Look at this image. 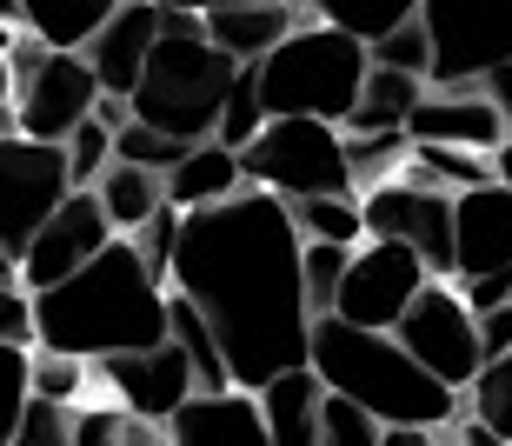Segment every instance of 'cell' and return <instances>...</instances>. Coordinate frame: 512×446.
I'll list each match as a JSON object with an SVG mask.
<instances>
[{
  "label": "cell",
  "mask_w": 512,
  "mask_h": 446,
  "mask_svg": "<svg viewBox=\"0 0 512 446\" xmlns=\"http://www.w3.org/2000/svg\"><path fill=\"white\" fill-rule=\"evenodd\" d=\"M167 287L187 293L240 387L300 367L313 307L300 280V227L273 187H240L213 207H180Z\"/></svg>",
  "instance_id": "1"
},
{
  "label": "cell",
  "mask_w": 512,
  "mask_h": 446,
  "mask_svg": "<svg viewBox=\"0 0 512 446\" xmlns=\"http://www.w3.org/2000/svg\"><path fill=\"white\" fill-rule=\"evenodd\" d=\"M153 340H167V280L147 273L127 233H114L67 280L34 287V347L100 360V353L153 347Z\"/></svg>",
  "instance_id": "2"
},
{
  "label": "cell",
  "mask_w": 512,
  "mask_h": 446,
  "mask_svg": "<svg viewBox=\"0 0 512 446\" xmlns=\"http://www.w3.org/2000/svg\"><path fill=\"white\" fill-rule=\"evenodd\" d=\"M306 367L320 373L333 393L360 400L380 427H446L459 413V387L426 373L413 353L399 347L393 327H353L340 313H313L306 333Z\"/></svg>",
  "instance_id": "3"
},
{
  "label": "cell",
  "mask_w": 512,
  "mask_h": 446,
  "mask_svg": "<svg viewBox=\"0 0 512 446\" xmlns=\"http://www.w3.org/2000/svg\"><path fill=\"white\" fill-rule=\"evenodd\" d=\"M240 60H227L207 40V20L180 14V7H160V40H153L147 67L133 80V120H147L160 134L180 140H207L213 120H220V100H227V80Z\"/></svg>",
  "instance_id": "4"
},
{
  "label": "cell",
  "mask_w": 512,
  "mask_h": 446,
  "mask_svg": "<svg viewBox=\"0 0 512 446\" xmlns=\"http://www.w3.org/2000/svg\"><path fill=\"white\" fill-rule=\"evenodd\" d=\"M366 40H353L333 20H300L280 47H266L260 67V100L266 114H320V120H346L360 100L366 80Z\"/></svg>",
  "instance_id": "5"
},
{
  "label": "cell",
  "mask_w": 512,
  "mask_h": 446,
  "mask_svg": "<svg viewBox=\"0 0 512 446\" xmlns=\"http://www.w3.org/2000/svg\"><path fill=\"white\" fill-rule=\"evenodd\" d=\"M240 174L253 187H273L280 200L293 194H353L346 167V127L320 114H266V127L240 147Z\"/></svg>",
  "instance_id": "6"
},
{
  "label": "cell",
  "mask_w": 512,
  "mask_h": 446,
  "mask_svg": "<svg viewBox=\"0 0 512 446\" xmlns=\"http://www.w3.org/2000/svg\"><path fill=\"white\" fill-rule=\"evenodd\" d=\"M393 333H399V347L413 353L426 373H439L446 387H459L466 393V380L479 373V313L466 307V293H459V280H426V287L406 300V313L393 320Z\"/></svg>",
  "instance_id": "7"
},
{
  "label": "cell",
  "mask_w": 512,
  "mask_h": 446,
  "mask_svg": "<svg viewBox=\"0 0 512 446\" xmlns=\"http://www.w3.org/2000/svg\"><path fill=\"white\" fill-rule=\"evenodd\" d=\"M360 220H366V233H380V240H406V247L426 260V273L453 280V194H446V187L386 174V180H373V187H360Z\"/></svg>",
  "instance_id": "8"
},
{
  "label": "cell",
  "mask_w": 512,
  "mask_h": 446,
  "mask_svg": "<svg viewBox=\"0 0 512 446\" xmlns=\"http://www.w3.org/2000/svg\"><path fill=\"white\" fill-rule=\"evenodd\" d=\"M67 147L34 134H0V247L20 260L34 227L67 200Z\"/></svg>",
  "instance_id": "9"
},
{
  "label": "cell",
  "mask_w": 512,
  "mask_h": 446,
  "mask_svg": "<svg viewBox=\"0 0 512 446\" xmlns=\"http://www.w3.org/2000/svg\"><path fill=\"white\" fill-rule=\"evenodd\" d=\"M433 34V80H479L512 60V0H419Z\"/></svg>",
  "instance_id": "10"
},
{
  "label": "cell",
  "mask_w": 512,
  "mask_h": 446,
  "mask_svg": "<svg viewBox=\"0 0 512 446\" xmlns=\"http://www.w3.org/2000/svg\"><path fill=\"white\" fill-rule=\"evenodd\" d=\"M433 273L419 260L406 240H380V233H366V247L346 253V273H340V293H333V313L353 320V327H393L406 300L426 287Z\"/></svg>",
  "instance_id": "11"
},
{
  "label": "cell",
  "mask_w": 512,
  "mask_h": 446,
  "mask_svg": "<svg viewBox=\"0 0 512 446\" xmlns=\"http://www.w3.org/2000/svg\"><path fill=\"white\" fill-rule=\"evenodd\" d=\"M94 94L100 80L94 67H87V54L80 47H47V60H40L34 74L14 80V134H34V140H67L80 127V120L94 114Z\"/></svg>",
  "instance_id": "12"
},
{
  "label": "cell",
  "mask_w": 512,
  "mask_h": 446,
  "mask_svg": "<svg viewBox=\"0 0 512 446\" xmlns=\"http://www.w3.org/2000/svg\"><path fill=\"white\" fill-rule=\"evenodd\" d=\"M114 240V220H107V207H100L94 187H67V200H60L54 214L34 227V240L20 247V287H54V280H67L74 267H87L100 247Z\"/></svg>",
  "instance_id": "13"
},
{
  "label": "cell",
  "mask_w": 512,
  "mask_h": 446,
  "mask_svg": "<svg viewBox=\"0 0 512 446\" xmlns=\"http://www.w3.org/2000/svg\"><path fill=\"white\" fill-rule=\"evenodd\" d=\"M87 367L107 380L114 407H127L147 427H167V413L193 393V360L180 340H153V347H133V353H100Z\"/></svg>",
  "instance_id": "14"
},
{
  "label": "cell",
  "mask_w": 512,
  "mask_h": 446,
  "mask_svg": "<svg viewBox=\"0 0 512 446\" xmlns=\"http://www.w3.org/2000/svg\"><path fill=\"white\" fill-rule=\"evenodd\" d=\"M406 134L413 140H453V147L493 154L499 140H506V120H499V107L486 100L479 80H426L419 100H413V114H406Z\"/></svg>",
  "instance_id": "15"
},
{
  "label": "cell",
  "mask_w": 512,
  "mask_h": 446,
  "mask_svg": "<svg viewBox=\"0 0 512 446\" xmlns=\"http://www.w3.org/2000/svg\"><path fill=\"white\" fill-rule=\"evenodd\" d=\"M512 267V187L473 180L453 194V280L459 273H499Z\"/></svg>",
  "instance_id": "16"
},
{
  "label": "cell",
  "mask_w": 512,
  "mask_h": 446,
  "mask_svg": "<svg viewBox=\"0 0 512 446\" xmlns=\"http://www.w3.org/2000/svg\"><path fill=\"white\" fill-rule=\"evenodd\" d=\"M167 440L180 446H260L266 440V420H260V400L253 387L227 380V387H193L180 407L167 413Z\"/></svg>",
  "instance_id": "17"
},
{
  "label": "cell",
  "mask_w": 512,
  "mask_h": 446,
  "mask_svg": "<svg viewBox=\"0 0 512 446\" xmlns=\"http://www.w3.org/2000/svg\"><path fill=\"white\" fill-rule=\"evenodd\" d=\"M153 40H160V0H120L114 14L100 20L94 34H87V67H94V80L107 87V94H133V80H140V67H147Z\"/></svg>",
  "instance_id": "18"
},
{
  "label": "cell",
  "mask_w": 512,
  "mask_h": 446,
  "mask_svg": "<svg viewBox=\"0 0 512 446\" xmlns=\"http://www.w3.org/2000/svg\"><path fill=\"white\" fill-rule=\"evenodd\" d=\"M207 40L227 60H260L266 47H280L306 14V0H233V7H207Z\"/></svg>",
  "instance_id": "19"
},
{
  "label": "cell",
  "mask_w": 512,
  "mask_h": 446,
  "mask_svg": "<svg viewBox=\"0 0 512 446\" xmlns=\"http://www.w3.org/2000/svg\"><path fill=\"white\" fill-rule=\"evenodd\" d=\"M320 393H326V380L306 360L266 373L253 387L260 420H266V446H320Z\"/></svg>",
  "instance_id": "20"
},
{
  "label": "cell",
  "mask_w": 512,
  "mask_h": 446,
  "mask_svg": "<svg viewBox=\"0 0 512 446\" xmlns=\"http://www.w3.org/2000/svg\"><path fill=\"white\" fill-rule=\"evenodd\" d=\"M160 187H167L173 207H213V200H227L247 187V174H240V147H227V140H193L187 154L173 160L167 174H160Z\"/></svg>",
  "instance_id": "21"
},
{
  "label": "cell",
  "mask_w": 512,
  "mask_h": 446,
  "mask_svg": "<svg viewBox=\"0 0 512 446\" xmlns=\"http://www.w3.org/2000/svg\"><path fill=\"white\" fill-rule=\"evenodd\" d=\"M419 87H426V80L406 74V67H380V60H366L360 100H353V114H346L340 127H346V134H386V127H406Z\"/></svg>",
  "instance_id": "22"
},
{
  "label": "cell",
  "mask_w": 512,
  "mask_h": 446,
  "mask_svg": "<svg viewBox=\"0 0 512 446\" xmlns=\"http://www.w3.org/2000/svg\"><path fill=\"white\" fill-rule=\"evenodd\" d=\"M94 194H100V207H107V220H114V233H140L153 214H160L167 187H160V174H153V167L107 160V167L94 174Z\"/></svg>",
  "instance_id": "23"
},
{
  "label": "cell",
  "mask_w": 512,
  "mask_h": 446,
  "mask_svg": "<svg viewBox=\"0 0 512 446\" xmlns=\"http://www.w3.org/2000/svg\"><path fill=\"white\" fill-rule=\"evenodd\" d=\"M114 7L120 0H20V27H34L47 47H87V34Z\"/></svg>",
  "instance_id": "24"
},
{
  "label": "cell",
  "mask_w": 512,
  "mask_h": 446,
  "mask_svg": "<svg viewBox=\"0 0 512 446\" xmlns=\"http://www.w3.org/2000/svg\"><path fill=\"white\" fill-rule=\"evenodd\" d=\"M293 227L300 240H340V247H360L366 240V220H360V200L353 194H293Z\"/></svg>",
  "instance_id": "25"
},
{
  "label": "cell",
  "mask_w": 512,
  "mask_h": 446,
  "mask_svg": "<svg viewBox=\"0 0 512 446\" xmlns=\"http://www.w3.org/2000/svg\"><path fill=\"white\" fill-rule=\"evenodd\" d=\"M306 14L313 20H333V27H346L353 40H373L393 34L399 20H413L419 14V0H306Z\"/></svg>",
  "instance_id": "26"
},
{
  "label": "cell",
  "mask_w": 512,
  "mask_h": 446,
  "mask_svg": "<svg viewBox=\"0 0 512 446\" xmlns=\"http://www.w3.org/2000/svg\"><path fill=\"white\" fill-rule=\"evenodd\" d=\"M266 127V100H260V67L240 60L227 80V100H220V120H213V140H227V147H247L253 134Z\"/></svg>",
  "instance_id": "27"
},
{
  "label": "cell",
  "mask_w": 512,
  "mask_h": 446,
  "mask_svg": "<svg viewBox=\"0 0 512 446\" xmlns=\"http://www.w3.org/2000/svg\"><path fill=\"white\" fill-rule=\"evenodd\" d=\"M466 413H479L493 440H512V353L479 360V373L466 380Z\"/></svg>",
  "instance_id": "28"
},
{
  "label": "cell",
  "mask_w": 512,
  "mask_h": 446,
  "mask_svg": "<svg viewBox=\"0 0 512 446\" xmlns=\"http://www.w3.org/2000/svg\"><path fill=\"white\" fill-rule=\"evenodd\" d=\"M346 167H353V194L373 187V180L399 174L406 167V127H386V134H346Z\"/></svg>",
  "instance_id": "29"
},
{
  "label": "cell",
  "mask_w": 512,
  "mask_h": 446,
  "mask_svg": "<svg viewBox=\"0 0 512 446\" xmlns=\"http://www.w3.org/2000/svg\"><path fill=\"white\" fill-rule=\"evenodd\" d=\"M193 140H180V134H160V127H147V120H120L114 127V160H133V167H153V174H167L173 160L187 154Z\"/></svg>",
  "instance_id": "30"
},
{
  "label": "cell",
  "mask_w": 512,
  "mask_h": 446,
  "mask_svg": "<svg viewBox=\"0 0 512 446\" xmlns=\"http://www.w3.org/2000/svg\"><path fill=\"white\" fill-rule=\"evenodd\" d=\"M346 253H353V247H340V240H300V280H306V307H313V313H333Z\"/></svg>",
  "instance_id": "31"
},
{
  "label": "cell",
  "mask_w": 512,
  "mask_h": 446,
  "mask_svg": "<svg viewBox=\"0 0 512 446\" xmlns=\"http://www.w3.org/2000/svg\"><path fill=\"white\" fill-rule=\"evenodd\" d=\"M320 446H380V420H373L360 400H346V393L326 387L320 393Z\"/></svg>",
  "instance_id": "32"
},
{
  "label": "cell",
  "mask_w": 512,
  "mask_h": 446,
  "mask_svg": "<svg viewBox=\"0 0 512 446\" xmlns=\"http://www.w3.org/2000/svg\"><path fill=\"white\" fill-rule=\"evenodd\" d=\"M87 387V360L80 353H60V347H27V393H47V400H80Z\"/></svg>",
  "instance_id": "33"
},
{
  "label": "cell",
  "mask_w": 512,
  "mask_h": 446,
  "mask_svg": "<svg viewBox=\"0 0 512 446\" xmlns=\"http://www.w3.org/2000/svg\"><path fill=\"white\" fill-rule=\"evenodd\" d=\"M366 54L380 60V67H406V74H419V80H433V34H426V20H399L393 34H380Z\"/></svg>",
  "instance_id": "34"
},
{
  "label": "cell",
  "mask_w": 512,
  "mask_h": 446,
  "mask_svg": "<svg viewBox=\"0 0 512 446\" xmlns=\"http://www.w3.org/2000/svg\"><path fill=\"white\" fill-rule=\"evenodd\" d=\"M14 440H20V446H67V440H74V400H47V393H27Z\"/></svg>",
  "instance_id": "35"
},
{
  "label": "cell",
  "mask_w": 512,
  "mask_h": 446,
  "mask_svg": "<svg viewBox=\"0 0 512 446\" xmlns=\"http://www.w3.org/2000/svg\"><path fill=\"white\" fill-rule=\"evenodd\" d=\"M60 147H67V180H74V187H94V174L107 167V160H114V127L87 114L74 134L60 140Z\"/></svg>",
  "instance_id": "36"
},
{
  "label": "cell",
  "mask_w": 512,
  "mask_h": 446,
  "mask_svg": "<svg viewBox=\"0 0 512 446\" xmlns=\"http://www.w3.org/2000/svg\"><path fill=\"white\" fill-rule=\"evenodd\" d=\"M27 407V340H0V446L14 440Z\"/></svg>",
  "instance_id": "37"
},
{
  "label": "cell",
  "mask_w": 512,
  "mask_h": 446,
  "mask_svg": "<svg viewBox=\"0 0 512 446\" xmlns=\"http://www.w3.org/2000/svg\"><path fill=\"white\" fill-rule=\"evenodd\" d=\"M173 233H180V207H173V200H160V214L140 233H127L133 247H140V260H147V273H160V280H167V267H173Z\"/></svg>",
  "instance_id": "38"
},
{
  "label": "cell",
  "mask_w": 512,
  "mask_h": 446,
  "mask_svg": "<svg viewBox=\"0 0 512 446\" xmlns=\"http://www.w3.org/2000/svg\"><path fill=\"white\" fill-rule=\"evenodd\" d=\"M0 340H27L34 347V293L20 287V280L0 287Z\"/></svg>",
  "instance_id": "39"
},
{
  "label": "cell",
  "mask_w": 512,
  "mask_h": 446,
  "mask_svg": "<svg viewBox=\"0 0 512 446\" xmlns=\"http://www.w3.org/2000/svg\"><path fill=\"white\" fill-rule=\"evenodd\" d=\"M459 293H466V307H473V313L499 307V300H512V267H499V273H459Z\"/></svg>",
  "instance_id": "40"
},
{
  "label": "cell",
  "mask_w": 512,
  "mask_h": 446,
  "mask_svg": "<svg viewBox=\"0 0 512 446\" xmlns=\"http://www.w3.org/2000/svg\"><path fill=\"white\" fill-rule=\"evenodd\" d=\"M479 353H486V360H493V353H512V300L479 313Z\"/></svg>",
  "instance_id": "41"
},
{
  "label": "cell",
  "mask_w": 512,
  "mask_h": 446,
  "mask_svg": "<svg viewBox=\"0 0 512 446\" xmlns=\"http://www.w3.org/2000/svg\"><path fill=\"white\" fill-rule=\"evenodd\" d=\"M479 87H486V100L499 107V120H506V134H512V60L486 67V74H479Z\"/></svg>",
  "instance_id": "42"
},
{
  "label": "cell",
  "mask_w": 512,
  "mask_h": 446,
  "mask_svg": "<svg viewBox=\"0 0 512 446\" xmlns=\"http://www.w3.org/2000/svg\"><path fill=\"white\" fill-rule=\"evenodd\" d=\"M493 180H506V187H512V134L493 147Z\"/></svg>",
  "instance_id": "43"
},
{
  "label": "cell",
  "mask_w": 512,
  "mask_h": 446,
  "mask_svg": "<svg viewBox=\"0 0 512 446\" xmlns=\"http://www.w3.org/2000/svg\"><path fill=\"white\" fill-rule=\"evenodd\" d=\"M7 100H14V74H7V54H0V114H7Z\"/></svg>",
  "instance_id": "44"
},
{
  "label": "cell",
  "mask_w": 512,
  "mask_h": 446,
  "mask_svg": "<svg viewBox=\"0 0 512 446\" xmlns=\"http://www.w3.org/2000/svg\"><path fill=\"white\" fill-rule=\"evenodd\" d=\"M7 280H20V260H14L7 247H0V287H7Z\"/></svg>",
  "instance_id": "45"
},
{
  "label": "cell",
  "mask_w": 512,
  "mask_h": 446,
  "mask_svg": "<svg viewBox=\"0 0 512 446\" xmlns=\"http://www.w3.org/2000/svg\"><path fill=\"white\" fill-rule=\"evenodd\" d=\"M14 34H20L14 20H0V54H7V47H14Z\"/></svg>",
  "instance_id": "46"
},
{
  "label": "cell",
  "mask_w": 512,
  "mask_h": 446,
  "mask_svg": "<svg viewBox=\"0 0 512 446\" xmlns=\"http://www.w3.org/2000/svg\"><path fill=\"white\" fill-rule=\"evenodd\" d=\"M0 134H14V120H7V114H0Z\"/></svg>",
  "instance_id": "47"
}]
</instances>
